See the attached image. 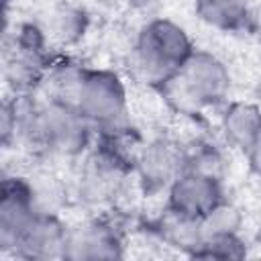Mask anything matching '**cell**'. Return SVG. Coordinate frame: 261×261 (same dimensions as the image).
Returning a JSON list of instances; mask_svg holds the SVG:
<instances>
[{
	"instance_id": "cell-12",
	"label": "cell",
	"mask_w": 261,
	"mask_h": 261,
	"mask_svg": "<svg viewBox=\"0 0 261 261\" xmlns=\"http://www.w3.org/2000/svg\"><path fill=\"white\" fill-rule=\"evenodd\" d=\"M55 33L53 35H57V37H61L63 41H67V39H71V29H73V24L75 27H82L84 29V14L80 12V10H73V8H61V10H57L55 12ZM73 31H77V29H73Z\"/></svg>"
},
{
	"instance_id": "cell-13",
	"label": "cell",
	"mask_w": 261,
	"mask_h": 261,
	"mask_svg": "<svg viewBox=\"0 0 261 261\" xmlns=\"http://www.w3.org/2000/svg\"><path fill=\"white\" fill-rule=\"evenodd\" d=\"M159 2H161V0H128L130 6L141 8V10H145V8H153V6H157Z\"/></svg>"
},
{
	"instance_id": "cell-8",
	"label": "cell",
	"mask_w": 261,
	"mask_h": 261,
	"mask_svg": "<svg viewBox=\"0 0 261 261\" xmlns=\"http://www.w3.org/2000/svg\"><path fill=\"white\" fill-rule=\"evenodd\" d=\"M226 143L261 169V110L253 104H232L222 116Z\"/></svg>"
},
{
	"instance_id": "cell-4",
	"label": "cell",
	"mask_w": 261,
	"mask_h": 261,
	"mask_svg": "<svg viewBox=\"0 0 261 261\" xmlns=\"http://www.w3.org/2000/svg\"><path fill=\"white\" fill-rule=\"evenodd\" d=\"M4 77L14 94H33L41 86L55 61L49 57L45 35L33 22L14 27V35L8 39Z\"/></svg>"
},
{
	"instance_id": "cell-2",
	"label": "cell",
	"mask_w": 261,
	"mask_h": 261,
	"mask_svg": "<svg viewBox=\"0 0 261 261\" xmlns=\"http://www.w3.org/2000/svg\"><path fill=\"white\" fill-rule=\"evenodd\" d=\"M230 86L228 71L210 53L194 51L184 67L161 86V94L184 112H202L226 100Z\"/></svg>"
},
{
	"instance_id": "cell-7",
	"label": "cell",
	"mask_w": 261,
	"mask_h": 261,
	"mask_svg": "<svg viewBox=\"0 0 261 261\" xmlns=\"http://www.w3.org/2000/svg\"><path fill=\"white\" fill-rule=\"evenodd\" d=\"M145 190H169V186L186 171V149L167 139L145 145L135 165Z\"/></svg>"
},
{
	"instance_id": "cell-10",
	"label": "cell",
	"mask_w": 261,
	"mask_h": 261,
	"mask_svg": "<svg viewBox=\"0 0 261 261\" xmlns=\"http://www.w3.org/2000/svg\"><path fill=\"white\" fill-rule=\"evenodd\" d=\"M120 247L118 230L108 222H92L88 226H80V230L67 234V245L63 257H116Z\"/></svg>"
},
{
	"instance_id": "cell-9",
	"label": "cell",
	"mask_w": 261,
	"mask_h": 261,
	"mask_svg": "<svg viewBox=\"0 0 261 261\" xmlns=\"http://www.w3.org/2000/svg\"><path fill=\"white\" fill-rule=\"evenodd\" d=\"M67 234L69 232L59 222V218L51 214L49 210H45L22 232L12 253L24 259H45V257H55V255L63 257Z\"/></svg>"
},
{
	"instance_id": "cell-5",
	"label": "cell",
	"mask_w": 261,
	"mask_h": 261,
	"mask_svg": "<svg viewBox=\"0 0 261 261\" xmlns=\"http://www.w3.org/2000/svg\"><path fill=\"white\" fill-rule=\"evenodd\" d=\"M220 177L184 171L167 190V212L190 222L202 224L218 206H222Z\"/></svg>"
},
{
	"instance_id": "cell-11",
	"label": "cell",
	"mask_w": 261,
	"mask_h": 261,
	"mask_svg": "<svg viewBox=\"0 0 261 261\" xmlns=\"http://www.w3.org/2000/svg\"><path fill=\"white\" fill-rule=\"evenodd\" d=\"M196 12L206 24L224 33H237L245 27L253 29V12L247 0H198Z\"/></svg>"
},
{
	"instance_id": "cell-14",
	"label": "cell",
	"mask_w": 261,
	"mask_h": 261,
	"mask_svg": "<svg viewBox=\"0 0 261 261\" xmlns=\"http://www.w3.org/2000/svg\"><path fill=\"white\" fill-rule=\"evenodd\" d=\"M253 29L259 33V37H261V4H259V8L253 12Z\"/></svg>"
},
{
	"instance_id": "cell-6",
	"label": "cell",
	"mask_w": 261,
	"mask_h": 261,
	"mask_svg": "<svg viewBox=\"0 0 261 261\" xmlns=\"http://www.w3.org/2000/svg\"><path fill=\"white\" fill-rule=\"evenodd\" d=\"M45 212L37 202V192L27 177L12 175L2 179L0 202V243L4 251H12L31 222Z\"/></svg>"
},
{
	"instance_id": "cell-1",
	"label": "cell",
	"mask_w": 261,
	"mask_h": 261,
	"mask_svg": "<svg viewBox=\"0 0 261 261\" xmlns=\"http://www.w3.org/2000/svg\"><path fill=\"white\" fill-rule=\"evenodd\" d=\"M194 51L188 33L179 24L167 18H153L137 35L133 63L147 84L161 88L184 67Z\"/></svg>"
},
{
	"instance_id": "cell-3",
	"label": "cell",
	"mask_w": 261,
	"mask_h": 261,
	"mask_svg": "<svg viewBox=\"0 0 261 261\" xmlns=\"http://www.w3.org/2000/svg\"><path fill=\"white\" fill-rule=\"evenodd\" d=\"M63 100L71 102L98 130L126 120V92L112 71L77 67Z\"/></svg>"
}]
</instances>
